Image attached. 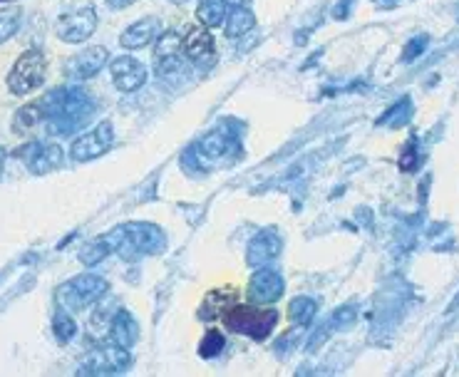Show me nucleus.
<instances>
[{
	"label": "nucleus",
	"instance_id": "obj_17",
	"mask_svg": "<svg viewBox=\"0 0 459 377\" xmlns=\"http://www.w3.org/2000/svg\"><path fill=\"white\" fill-rule=\"evenodd\" d=\"M256 25V15L244 8V5H236L234 11L226 12V20H223V33L229 37H241L246 35L248 30H253Z\"/></svg>",
	"mask_w": 459,
	"mask_h": 377
},
{
	"label": "nucleus",
	"instance_id": "obj_8",
	"mask_svg": "<svg viewBox=\"0 0 459 377\" xmlns=\"http://www.w3.org/2000/svg\"><path fill=\"white\" fill-rule=\"evenodd\" d=\"M107 60H110L107 48L92 45V48L82 50L80 55H73L70 60L65 62V77L70 82H85L89 77H95L107 65Z\"/></svg>",
	"mask_w": 459,
	"mask_h": 377
},
{
	"label": "nucleus",
	"instance_id": "obj_24",
	"mask_svg": "<svg viewBox=\"0 0 459 377\" xmlns=\"http://www.w3.org/2000/svg\"><path fill=\"white\" fill-rule=\"evenodd\" d=\"M52 330H55V338H58V341L67 342L73 341V335L77 333V323L67 316V310H60V313L55 316V320H52Z\"/></svg>",
	"mask_w": 459,
	"mask_h": 377
},
{
	"label": "nucleus",
	"instance_id": "obj_2",
	"mask_svg": "<svg viewBox=\"0 0 459 377\" xmlns=\"http://www.w3.org/2000/svg\"><path fill=\"white\" fill-rule=\"evenodd\" d=\"M107 291H110V286L105 279H99V276H77V279H70L58 288V303L67 313H80L92 303H99Z\"/></svg>",
	"mask_w": 459,
	"mask_h": 377
},
{
	"label": "nucleus",
	"instance_id": "obj_3",
	"mask_svg": "<svg viewBox=\"0 0 459 377\" xmlns=\"http://www.w3.org/2000/svg\"><path fill=\"white\" fill-rule=\"evenodd\" d=\"M45 75H48L45 55L40 50H27L15 60L12 70L8 73V90L18 98H25V95H30V92L43 87Z\"/></svg>",
	"mask_w": 459,
	"mask_h": 377
},
{
	"label": "nucleus",
	"instance_id": "obj_28",
	"mask_svg": "<svg viewBox=\"0 0 459 377\" xmlns=\"http://www.w3.org/2000/svg\"><path fill=\"white\" fill-rule=\"evenodd\" d=\"M172 3H186V0H172Z\"/></svg>",
	"mask_w": 459,
	"mask_h": 377
},
{
	"label": "nucleus",
	"instance_id": "obj_21",
	"mask_svg": "<svg viewBox=\"0 0 459 377\" xmlns=\"http://www.w3.org/2000/svg\"><path fill=\"white\" fill-rule=\"evenodd\" d=\"M20 20H23V11L15 8V5L0 11V45L8 43V40L20 30Z\"/></svg>",
	"mask_w": 459,
	"mask_h": 377
},
{
	"label": "nucleus",
	"instance_id": "obj_22",
	"mask_svg": "<svg viewBox=\"0 0 459 377\" xmlns=\"http://www.w3.org/2000/svg\"><path fill=\"white\" fill-rule=\"evenodd\" d=\"M223 348H226V338H223V333L222 330L211 328L206 330L204 341L198 342V355H201L204 360H211V357H216V355L222 353Z\"/></svg>",
	"mask_w": 459,
	"mask_h": 377
},
{
	"label": "nucleus",
	"instance_id": "obj_27",
	"mask_svg": "<svg viewBox=\"0 0 459 377\" xmlns=\"http://www.w3.org/2000/svg\"><path fill=\"white\" fill-rule=\"evenodd\" d=\"M223 3H231V5H241L244 0H223Z\"/></svg>",
	"mask_w": 459,
	"mask_h": 377
},
{
	"label": "nucleus",
	"instance_id": "obj_11",
	"mask_svg": "<svg viewBox=\"0 0 459 377\" xmlns=\"http://www.w3.org/2000/svg\"><path fill=\"white\" fill-rule=\"evenodd\" d=\"M18 157H23L27 169L40 177V174H48V171L60 167L62 149L58 145H40V142H33V145L23 146V149L18 152Z\"/></svg>",
	"mask_w": 459,
	"mask_h": 377
},
{
	"label": "nucleus",
	"instance_id": "obj_7",
	"mask_svg": "<svg viewBox=\"0 0 459 377\" xmlns=\"http://www.w3.org/2000/svg\"><path fill=\"white\" fill-rule=\"evenodd\" d=\"M182 50H184L186 58L194 62L197 67H201V70L214 67V65H216V58H219V52H216V40H214V35H211L206 25L191 27V30L186 33L184 40H182Z\"/></svg>",
	"mask_w": 459,
	"mask_h": 377
},
{
	"label": "nucleus",
	"instance_id": "obj_18",
	"mask_svg": "<svg viewBox=\"0 0 459 377\" xmlns=\"http://www.w3.org/2000/svg\"><path fill=\"white\" fill-rule=\"evenodd\" d=\"M226 5L223 0H201L197 8L198 23L206 25V27H219L226 20Z\"/></svg>",
	"mask_w": 459,
	"mask_h": 377
},
{
	"label": "nucleus",
	"instance_id": "obj_20",
	"mask_svg": "<svg viewBox=\"0 0 459 377\" xmlns=\"http://www.w3.org/2000/svg\"><path fill=\"white\" fill-rule=\"evenodd\" d=\"M315 301H310L308 295H300L296 301H291L288 305V318H291V323H298V326H308L313 316H315Z\"/></svg>",
	"mask_w": 459,
	"mask_h": 377
},
{
	"label": "nucleus",
	"instance_id": "obj_29",
	"mask_svg": "<svg viewBox=\"0 0 459 377\" xmlns=\"http://www.w3.org/2000/svg\"><path fill=\"white\" fill-rule=\"evenodd\" d=\"M0 3H12V0H0Z\"/></svg>",
	"mask_w": 459,
	"mask_h": 377
},
{
	"label": "nucleus",
	"instance_id": "obj_9",
	"mask_svg": "<svg viewBox=\"0 0 459 377\" xmlns=\"http://www.w3.org/2000/svg\"><path fill=\"white\" fill-rule=\"evenodd\" d=\"M112 70V82L120 92H135L139 87L147 82V67L142 65L135 58L129 55H122V58H114L110 62Z\"/></svg>",
	"mask_w": 459,
	"mask_h": 377
},
{
	"label": "nucleus",
	"instance_id": "obj_4",
	"mask_svg": "<svg viewBox=\"0 0 459 377\" xmlns=\"http://www.w3.org/2000/svg\"><path fill=\"white\" fill-rule=\"evenodd\" d=\"M97 30V11L92 5H85L80 11H70L58 18V25H55V33L60 37L62 43L67 45H80V43H87L89 37L95 35Z\"/></svg>",
	"mask_w": 459,
	"mask_h": 377
},
{
	"label": "nucleus",
	"instance_id": "obj_10",
	"mask_svg": "<svg viewBox=\"0 0 459 377\" xmlns=\"http://www.w3.org/2000/svg\"><path fill=\"white\" fill-rule=\"evenodd\" d=\"M284 279L276 271H271V268H261L259 273L251 279V283H248V298H251V303H276L284 295Z\"/></svg>",
	"mask_w": 459,
	"mask_h": 377
},
{
	"label": "nucleus",
	"instance_id": "obj_13",
	"mask_svg": "<svg viewBox=\"0 0 459 377\" xmlns=\"http://www.w3.org/2000/svg\"><path fill=\"white\" fill-rule=\"evenodd\" d=\"M161 35V20L159 18H142L132 23L122 35H120V45L127 50H142L147 48L149 43H154Z\"/></svg>",
	"mask_w": 459,
	"mask_h": 377
},
{
	"label": "nucleus",
	"instance_id": "obj_12",
	"mask_svg": "<svg viewBox=\"0 0 459 377\" xmlns=\"http://www.w3.org/2000/svg\"><path fill=\"white\" fill-rule=\"evenodd\" d=\"M182 37L179 33H164L159 35L157 43V52H154V60H157V75L159 77H172L179 75L182 70Z\"/></svg>",
	"mask_w": 459,
	"mask_h": 377
},
{
	"label": "nucleus",
	"instance_id": "obj_26",
	"mask_svg": "<svg viewBox=\"0 0 459 377\" xmlns=\"http://www.w3.org/2000/svg\"><path fill=\"white\" fill-rule=\"evenodd\" d=\"M3 161H5V152L0 149V171H3Z\"/></svg>",
	"mask_w": 459,
	"mask_h": 377
},
{
	"label": "nucleus",
	"instance_id": "obj_19",
	"mask_svg": "<svg viewBox=\"0 0 459 377\" xmlns=\"http://www.w3.org/2000/svg\"><path fill=\"white\" fill-rule=\"evenodd\" d=\"M37 122H45V110H43V102L25 105L23 110L15 114L12 130H15V132H30Z\"/></svg>",
	"mask_w": 459,
	"mask_h": 377
},
{
	"label": "nucleus",
	"instance_id": "obj_14",
	"mask_svg": "<svg viewBox=\"0 0 459 377\" xmlns=\"http://www.w3.org/2000/svg\"><path fill=\"white\" fill-rule=\"evenodd\" d=\"M234 303H238V291L234 286H223V288H216L204 295V303L198 308V318L201 320H216L226 313V308H231Z\"/></svg>",
	"mask_w": 459,
	"mask_h": 377
},
{
	"label": "nucleus",
	"instance_id": "obj_16",
	"mask_svg": "<svg viewBox=\"0 0 459 377\" xmlns=\"http://www.w3.org/2000/svg\"><path fill=\"white\" fill-rule=\"evenodd\" d=\"M278 251H281V239H278L273 232H263L251 241L246 258L251 266H261V263L273 261V258L278 255Z\"/></svg>",
	"mask_w": 459,
	"mask_h": 377
},
{
	"label": "nucleus",
	"instance_id": "obj_23",
	"mask_svg": "<svg viewBox=\"0 0 459 377\" xmlns=\"http://www.w3.org/2000/svg\"><path fill=\"white\" fill-rule=\"evenodd\" d=\"M229 146H231V139H229L226 134L214 132L209 134L201 145H198V149H201L204 154H209L211 159H219L226 154V149H229Z\"/></svg>",
	"mask_w": 459,
	"mask_h": 377
},
{
	"label": "nucleus",
	"instance_id": "obj_6",
	"mask_svg": "<svg viewBox=\"0 0 459 377\" xmlns=\"http://www.w3.org/2000/svg\"><path fill=\"white\" fill-rule=\"evenodd\" d=\"M112 142H114V124L99 122L95 130L74 139L70 157L74 161H92V159L102 157L105 152H110Z\"/></svg>",
	"mask_w": 459,
	"mask_h": 377
},
{
	"label": "nucleus",
	"instance_id": "obj_15",
	"mask_svg": "<svg viewBox=\"0 0 459 377\" xmlns=\"http://www.w3.org/2000/svg\"><path fill=\"white\" fill-rule=\"evenodd\" d=\"M107 338H110L114 345L129 350V348L139 341V326H136V320L129 316L127 310H117L114 318H112L110 330H107Z\"/></svg>",
	"mask_w": 459,
	"mask_h": 377
},
{
	"label": "nucleus",
	"instance_id": "obj_5",
	"mask_svg": "<svg viewBox=\"0 0 459 377\" xmlns=\"http://www.w3.org/2000/svg\"><path fill=\"white\" fill-rule=\"evenodd\" d=\"M127 367H129V350L110 342L87 355L80 373L82 375H117V373H124Z\"/></svg>",
	"mask_w": 459,
	"mask_h": 377
},
{
	"label": "nucleus",
	"instance_id": "obj_1",
	"mask_svg": "<svg viewBox=\"0 0 459 377\" xmlns=\"http://www.w3.org/2000/svg\"><path fill=\"white\" fill-rule=\"evenodd\" d=\"M223 326L238 335H248L253 341H266L278 326V310L263 308L259 303H234L222 316Z\"/></svg>",
	"mask_w": 459,
	"mask_h": 377
},
{
	"label": "nucleus",
	"instance_id": "obj_25",
	"mask_svg": "<svg viewBox=\"0 0 459 377\" xmlns=\"http://www.w3.org/2000/svg\"><path fill=\"white\" fill-rule=\"evenodd\" d=\"M105 3H110V8H129L136 0H105Z\"/></svg>",
	"mask_w": 459,
	"mask_h": 377
}]
</instances>
